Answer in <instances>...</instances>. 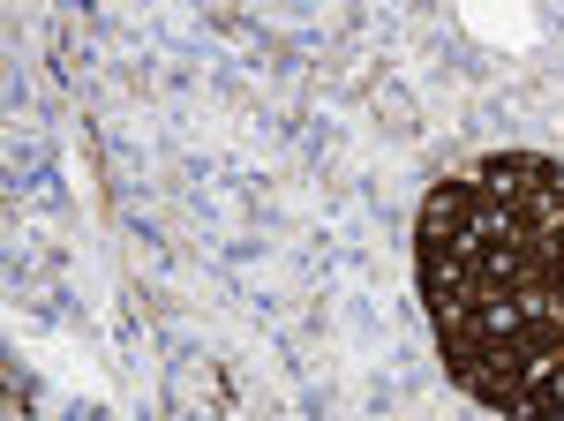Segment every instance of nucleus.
<instances>
[{"mask_svg": "<svg viewBox=\"0 0 564 421\" xmlns=\"http://www.w3.org/2000/svg\"><path fill=\"white\" fill-rule=\"evenodd\" d=\"M414 279L467 399L505 421H564V159L505 151L436 181Z\"/></svg>", "mask_w": 564, "mask_h": 421, "instance_id": "nucleus-1", "label": "nucleus"}]
</instances>
